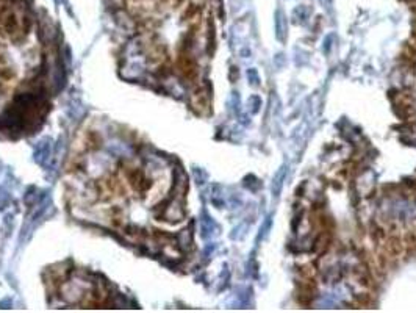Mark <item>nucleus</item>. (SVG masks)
<instances>
[{"label": "nucleus", "instance_id": "nucleus-1", "mask_svg": "<svg viewBox=\"0 0 416 313\" xmlns=\"http://www.w3.org/2000/svg\"><path fill=\"white\" fill-rule=\"evenodd\" d=\"M318 294L315 279H299L296 283V301L302 307H310Z\"/></svg>", "mask_w": 416, "mask_h": 313}, {"label": "nucleus", "instance_id": "nucleus-6", "mask_svg": "<svg viewBox=\"0 0 416 313\" xmlns=\"http://www.w3.org/2000/svg\"><path fill=\"white\" fill-rule=\"evenodd\" d=\"M404 243V254L407 257H415L416 255V230H409L402 236Z\"/></svg>", "mask_w": 416, "mask_h": 313}, {"label": "nucleus", "instance_id": "nucleus-4", "mask_svg": "<svg viewBox=\"0 0 416 313\" xmlns=\"http://www.w3.org/2000/svg\"><path fill=\"white\" fill-rule=\"evenodd\" d=\"M108 221H110V224H112V227L114 229H122L125 224H127V216L124 213V208L122 207H119V205H114L110 208L108 211Z\"/></svg>", "mask_w": 416, "mask_h": 313}, {"label": "nucleus", "instance_id": "nucleus-5", "mask_svg": "<svg viewBox=\"0 0 416 313\" xmlns=\"http://www.w3.org/2000/svg\"><path fill=\"white\" fill-rule=\"evenodd\" d=\"M352 306L355 309H373L376 306V298L371 293H358L354 296Z\"/></svg>", "mask_w": 416, "mask_h": 313}, {"label": "nucleus", "instance_id": "nucleus-2", "mask_svg": "<svg viewBox=\"0 0 416 313\" xmlns=\"http://www.w3.org/2000/svg\"><path fill=\"white\" fill-rule=\"evenodd\" d=\"M191 108L197 115L207 116L211 112V93L205 86H197L191 99Z\"/></svg>", "mask_w": 416, "mask_h": 313}, {"label": "nucleus", "instance_id": "nucleus-9", "mask_svg": "<svg viewBox=\"0 0 416 313\" xmlns=\"http://www.w3.org/2000/svg\"><path fill=\"white\" fill-rule=\"evenodd\" d=\"M298 274L301 275V279H315L318 275V271L311 263H305L298 268Z\"/></svg>", "mask_w": 416, "mask_h": 313}, {"label": "nucleus", "instance_id": "nucleus-3", "mask_svg": "<svg viewBox=\"0 0 416 313\" xmlns=\"http://www.w3.org/2000/svg\"><path fill=\"white\" fill-rule=\"evenodd\" d=\"M382 251L386 254V257L391 260L399 259V257L404 255V243H402V238L399 235H390L388 234L386 240L382 243Z\"/></svg>", "mask_w": 416, "mask_h": 313}, {"label": "nucleus", "instance_id": "nucleus-7", "mask_svg": "<svg viewBox=\"0 0 416 313\" xmlns=\"http://www.w3.org/2000/svg\"><path fill=\"white\" fill-rule=\"evenodd\" d=\"M369 235H371V238H373V241H374V243L382 244V243L386 240L388 232H386V230H385L380 224L373 223V224H371V227H369Z\"/></svg>", "mask_w": 416, "mask_h": 313}, {"label": "nucleus", "instance_id": "nucleus-8", "mask_svg": "<svg viewBox=\"0 0 416 313\" xmlns=\"http://www.w3.org/2000/svg\"><path fill=\"white\" fill-rule=\"evenodd\" d=\"M85 147L89 151H97L102 147V136L97 132H86L85 135Z\"/></svg>", "mask_w": 416, "mask_h": 313}]
</instances>
